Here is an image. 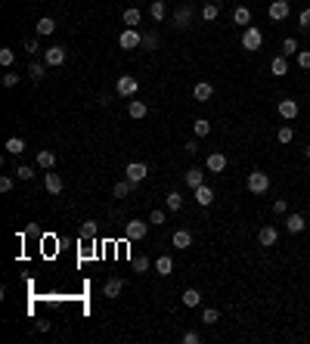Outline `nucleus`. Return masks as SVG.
<instances>
[{
    "label": "nucleus",
    "mask_w": 310,
    "mask_h": 344,
    "mask_svg": "<svg viewBox=\"0 0 310 344\" xmlns=\"http://www.w3.org/2000/svg\"><path fill=\"white\" fill-rule=\"evenodd\" d=\"M304 155H307V158H310V146H307V149H304Z\"/></svg>",
    "instance_id": "52"
},
{
    "label": "nucleus",
    "mask_w": 310,
    "mask_h": 344,
    "mask_svg": "<svg viewBox=\"0 0 310 344\" xmlns=\"http://www.w3.org/2000/svg\"><path fill=\"white\" fill-rule=\"evenodd\" d=\"M19 84V75H16V71H7L4 75V87H16Z\"/></svg>",
    "instance_id": "47"
},
{
    "label": "nucleus",
    "mask_w": 310,
    "mask_h": 344,
    "mask_svg": "<svg viewBox=\"0 0 310 344\" xmlns=\"http://www.w3.org/2000/svg\"><path fill=\"white\" fill-rule=\"evenodd\" d=\"M217 319H221V313H217V307H205V310H202V322H208V325H214Z\"/></svg>",
    "instance_id": "38"
},
{
    "label": "nucleus",
    "mask_w": 310,
    "mask_h": 344,
    "mask_svg": "<svg viewBox=\"0 0 310 344\" xmlns=\"http://www.w3.org/2000/svg\"><path fill=\"white\" fill-rule=\"evenodd\" d=\"M134 186H137V183H131V180L124 177V180H118V183L112 186V195H115V198H127V195H131V189H134Z\"/></svg>",
    "instance_id": "21"
},
{
    "label": "nucleus",
    "mask_w": 310,
    "mask_h": 344,
    "mask_svg": "<svg viewBox=\"0 0 310 344\" xmlns=\"http://www.w3.org/2000/svg\"><path fill=\"white\" fill-rule=\"evenodd\" d=\"M211 93H214V87H211L208 81H198V84L192 87V99H195V102H208Z\"/></svg>",
    "instance_id": "14"
},
{
    "label": "nucleus",
    "mask_w": 310,
    "mask_h": 344,
    "mask_svg": "<svg viewBox=\"0 0 310 344\" xmlns=\"http://www.w3.org/2000/svg\"><path fill=\"white\" fill-rule=\"evenodd\" d=\"M261 44H264V34H261V28L248 25V28L242 31V50L254 53V50H261Z\"/></svg>",
    "instance_id": "2"
},
{
    "label": "nucleus",
    "mask_w": 310,
    "mask_h": 344,
    "mask_svg": "<svg viewBox=\"0 0 310 344\" xmlns=\"http://www.w3.org/2000/svg\"><path fill=\"white\" fill-rule=\"evenodd\" d=\"M183 183H186L189 189H198V186L205 183V171H202V168H189V171L183 174Z\"/></svg>",
    "instance_id": "11"
},
{
    "label": "nucleus",
    "mask_w": 310,
    "mask_h": 344,
    "mask_svg": "<svg viewBox=\"0 0 310 344\" xmlns=\"http://www.w3.org/2000/svg\"><path fill=\"white\" fill-rule=\"evenodd\" d=\"M143 44V34L137 31V28H124L121 34H118V47L121 50H137Z\"/></svg>",
    "instance_id": "5"
},
{
    "label": "nucleus",
    "mask_w": 310,
    "mask_h": 344,
    "mask_svg": "<svg viewBox=\"0 0 310 344\" xmlns=\"http://www.w3.org/2000/svg\"><path fill=\"white\" fill-rule=\"evenodd\" d=\"M183 341L186 344H198V341H202V335H198V332H183Z\"/></svg>",
    "instance_id": "48"
},
{
    "label": "nucleus",
    "mask_w": 310,
    "mask_h": 344,
    "mask_svg": "<svg viewBox=\"0 0 310 344\" xmlns=\"http://www.w3.org/2000/svg\"><path fill=\"white\" fill-rule=\"evenodd\" d=\"M270 75H276V78H282V75H288V59L282 56V53H279V56H276V59H273V62H270Z\"/></svg>",
    "instance_id": "19"
},
{
    "label": "nucleus",
    "mask_w": 310,
    "mask_h": 344,
    "mask_svg": "<svg viewBox=\"0 0 310 344\" xmlns=\"http://www.w3.org/2000/svg\"><path fill=\"white\" fill-rule=\"evenodd\" d=\"M171 245H174V248H189V245H192V233H189V230H177L174 239H171Z\"/></svg>",
    "instance_id": "20"
},
{
    "label": "nucleus",
    "mask_w": 310,
    "mask_h": 344,
    "mask_svg": "<svg viewBox=\"0 0 310 344\" xmlns=\"http://www.w3.org/2000/svg\"><path fill=\"white\" fill-rule=\"evenodd\" d=\"M146 112H149V105L143 99H131V105H127V115L131 118H146Z\"/></svg>",
    "instance_id": "23"
},
{
    "label": "nucleus",
    "mask_w": 310,
    "mask_h": 344,
    "mask_svg": "<svg viewBox=\"0 0 310 344\" xmlns=\"http://www.w3.org/2000/svg\"><path fill=\"white\" fill-rule=\"evenodd\" d=\"M288 13H291V4H288V0H273L270 10H267V16H270L273 22H282Z\"/></svg>",
    "instance_id": "8"
},
{
    "label": "nucleus",
    "mask_w": 310,
    "mask_h": 344,
    "mask_svg": "<svg viewBox=\"0 0 310 344\" xmlns=\"http://www.w3.org/2000/svg\"><path fill=\"white\" fill-rule=\"evenodd\" d=\"M155 273H158V276H171V273H174V261H171L168 255H161V258L155 261Z\"/></svg>",
    "instance_id": "22"
},
{
    "label": "nucleus",
    "mask_w": 310,
    "mask_h": 344,
    "mask_svg": "<svg viewBox=\"0 0 310 344\" xmlns=\"http://www.w3.org/2000/svg\"><path fill=\"white\" fill-rule=\"evenodd\" d=\"M165 205H168V211H180V208H183V195H180L177 189H174V192H168Z\"/></svg>",
    "instance_id": "29"
},
{
    "label": "nucleus",
    "mask_w": 310,
    "mask_h": 344,
    "mask_svg": "<svg viewBox=\"0 0 310 344\" xmlns=\"http://www.w3.org/2000/svg\"><path fill=\"white\" fill-rule=\"evenodd\" d=\"M25 53H31V56L38 53V38H28V41H25Z\"/></svg>",
    "instance_id": "49"
},
{
    "label": "nucleus",
    "mask_w": 310,
    "mask_h": 344,
    "mask_svg": "<svg viewBox=\"0 0 310 344\" xmlns=\"http://www.w3.org/2000/svg\"><path fill=\"white\" fill-rule=\"evenodd\" d=\"M124 177L131 180V183H143V180L149 177V168H146L143 161H131V165L124 168Z\"/></svg>",
    "instance_id": "6"
},
{
    "label": "nucleus",
    "mask_w": 310,
    "mask_h": 344,
    "mask_svg": "<svg viewBox=\"0 0 310 344\" xmlns=\"http://www.w3.org/2000/svg\"><path fill=\"white\" fill-rule=\"evenodd\" d=\"M44 186L50 195H59L62 192V177L59 174H44Z\"/></svg>",
    "instance_id": "16"
},
{
    "label": "nucleus",
    "mask_w": 310,
    "mask_h": 344,
    "mask_svg": "<svg viewBox=\"0 0 310 344\" xmlns=\"http://www.w3.org/2000/svg\"><path fill=\"white\" fill-rule=\"evenodd\" d=\"M140 47H143V50H149V53H152V50H155V47H158V38H155V34H143V44H140Z\"/></svg>",
    "instance_id": "40"
},
{
    "label": "nucleus",
    "mask_w": 310,
    "mask_h": 344,
    "mask_svg": "<svg viewBox=\"0 0 310 344\" xmlns=\"http://www.w3.org/2000/svg\"><path fill=\"white\" fill-rule=\"evenodd\" d=\"M149 223L152 226H161V223H165V211H152L149 214Z\"/></svg>",
    "instance_id": "45"
},
{
    "label": "nucleus",
    "mask_w": 310,
    "mask_h": 344,
    "mask_svg": "<svg viewBox=\"0 0 310 344\" xmlns=\"http://www.w3.org/2000/svg\"><path fill=\"white\" fill-rule=\"evenodd\" d=\"M192 134H195V137H208V134H211V121H208V118H195V121H192Z\"/></svg>",
    "instance_id": "27"
},
{
    "label": "nucleus",
    "mask_w": 310,
    "mask_h": 344,
    "mask_svg": "<svg viewBox=\"0 0 310 344\" xmlns=\"http://www.w3.org/2000/svg\"><path fill=\"white\" fill-rule=\"evenodd\" d=\"M180 301H183L186 307H198V304H202V295H198L195 288H186V292H183V298H180Z\"/></svg>",
    "instance_id": "32"
},
{
    "label": "nucleus",
    "mask_w": 310,
    "mask_h": 344,
    "mask_svg": "<svg viewBox=\"0 0 310 344\" xmlns=\"http://www.w3.org/2000/svg\"><path fill=\"white\" fill-rule=\"evenodd\" d=\"M81 239H96V223L93 220H84L81 223Z\"/></svg>",
    "instance_id": "37"
},
{
    "label": "nucleus",
    "mask_w": 310,
    "mask_h": 344,
    "mask_svg": "<svg viewBox=\"0 0 310 344\" xmlns=\"http://www.w3.org/2000/svg\"><path fill=\"white\" fill-rule=\"evenodd\" d=\"M146 233H149V223H143V220H127V223H124V236H127V242H140V239H146Z\"/></svg>",
    "instance_id": "4"
},
{
    "label": "nucleus",
    "mask_w": 310,
    "mask_h": 344,
    "mask_svg": "<svg viewBox=\"0 0 310 344\" xmlns=\"http://www.w3.org/2000/svg\"><path fill=\"white\" fill-rule=\"evenodd\" d=\"M233 22L248 28V25H251V10H248V7H236V10H233Z\"/></svg>",
    "instance_id": "24"
},
{
    "label": "nucleus",
    "mask_w": 310,
    "mask_h": 344,
    "mask_svg": "<svg viewBox=\"0 0 310 344\" xmlns=\"http://www.w3.org/2000/svg\"><path fill=\"white\" fill-rule=\"evenodd\" d=\"M276 108H279V115H282L285 121H295V118H298V112H301V105H298L295 99H279V105H276Z\"/></svg>",
    "instance_id": "9"
},
{
    "label": "nucleus",
    "mask_w": 310,
    "mask_h": 344,
    "mask_svg": "<svg viewBox=\"0 0 310 344\" xmlns=\"http://www.w3.org/2000/svg\"><path fill=\"white\" fill-rule=\"evenodd\" d=\"M53 165H56V155H53L50 149H41V152H38V168H44V171H50Z\"/></svg>",
    "instance_id": "26"
},
{
    "label": "nucleus",
    "mask_w": 310,
    "mask_h": 344,
    "mask_svg": "<svg viewBox=\"0 0 310 344\" xmlns=\"http://www.w3.org/2000/svg\"><path fill=\"white\" fill-rule=\"evenodd\" d=\"M304 226H307L304 214H288V217H285V230H288V233H304Z\"/></svg>",
    "instance_id": "17"
},
{
    "label": "nucleus",
    "mask_w": 310,
    "mask_h": 344,
    "mask_svg": "<svg viewBox=\"0 0 310 344\" xmlns=\"http://www.w3.org/2000/svg\"><path fill=\"white\" fill-rule=\"evenodd\" d=\"M121 288H124V279L112 276V279L102 285V295H106V298H118V295H121Z\"/></svg>",
    "instance_id": "18"
},
{
    "label": "nucleus",
    "mask_w": 310,
    "mask_h": 344,
    "mask_svg": "<svg viewBox=\"0 0 310 344\" xmlns=\"http://www.w3.org/2000/svg\"><path fill=\"white\" fill-rule=\"evenodd\" d=\"M298 68H310V50H298Z\"/></svg>",
    "instance_id": "41"
},
{
    "label": "nucleus",
    "mask_w": 310,
    "mask_h": 344,
    "mask_svg": "<svg viewBox=\"0 0 310 344\" xmlns=\"http://www.w3.org/2000/svg\"><path fill=\"white\" fill-rule=\"evenodd\" d=\"M276 239H279V233H276V226H261V233H258V242L264 245V248H273L276 245Z\"/></svg>",
    "instance_id": "12"
},
{
    "label": "nucleus",
    "mask_w": 310,
    "mask_h": 344,
    "mask_svg": "<svg viewBox=\"0 0 310 344\" xmlns=\"http://www.w3.org/2000/svg\"><path fill=\"white\" fill-rule=\"evenodd\" d=\"M298 25H301L304 31H310V10H301V16H298Z\"/></svg>",
    "instance_id": "44"
},
{
    "label": "nucleus",
    "mask_w": 310,
    "mask_h": 344,
    "mask_svg": "<svg viewBox=\"0 0 310 344\" xmlns=\"http://www.w3.org/2000/svg\"><path fill=\"white\" fill-rule=\"evenodd\" d=\"M28 75H31V81H44V65L41 62H31L28 65Z\"/></svg>",
    "instance_id": "39"
},
{
    "label": "nucleus",
    "mask_w": 310,
    "mask_h": 344,
    "mask_svg": "<svg viewBox=\"0 0 310 344\" xmlns=\"http://www.w3.org/2000/svg\"><path fill=\"white\" fill-rule=\"evenodd\" d=\"M298 50H301V47H298L295 38H285V41H282V56H285V59H288V56H298Z\"/></svg>",
    "instance_id": "34"
},
{
    "label": "nucleus",
    "mask_w": 310,
    "mask_h": 344,
    "mask_svg": "<svg viewBox=\"0 0 310 344\" xmlns=\"http://www.w3.org/2000/svg\"><path fill=\"white\" fill-rule=\"evenodd\" d=\"M288 211V202L285 198H276V202H273V214H285Z\"/></svg>",
    "instance_id": "46"
},
{
    "label": "nucleus",
    "mask_w": 310,
    "mask_h": 344,
    "mask_svg": "<svg viewBox=\"0 0 310 344\" xmlns=\"http://www.w3.org/2000/svg\"><path fill=\"white\" fill-rule=\"evenodd\" d=\"M183 149H186L189 155H195V152H198V143H195V140H189V143H186V146H183Z\"/></svg>",
    "instance_id": "51"
},
{
    "label": "nucleus",
    "mask_w": 310,
    "mask_h": 344,
    "mask_svg": "<svg viewBox=\"0 0 310 344\" xmlns=\"http://www.w3.org/2000/svg\"><path fill=\"white\" fill-rule=\"evenodd\" d=\"M53 31H56V22H53L50 16H44V19L38 22V34H41V38H44V34H53Z\"/></svg>",
    "instance_id": "35"
},
{
    "label": "nucleus",
    "mask_w": 310,
    "mask_h": 344,
    "mask_svg": "<svg viewBox=\"0 0 310 344\" xmlns=\"http://www.w3.org/2000/svg\"><path fill=\"white\" fill-rule=\"evenodd\" d=\"M44 62H47V65H62V62H65V47H50V50L44 53Z\"/></svg>",
    "instance_id": "15"
},
{
    "label": "nucleus",
    "mask_w": 310,
    "mask_h": 344,
    "mask_svg": "<svg viewBox=\"0 0 310 344\" xmlns=\"http://www.w3.org/2000/svg\"><path fill=\"white\" fill-rule=\"evenodd\" d=\"M115 90H118V96H137L140 81H137L134 75H118V81H115Z\"/></svg>",
    "instance_id": "3"
},
{
    "label": "nucleus",
    "mask_w": 310,
    "mask_h": 344,
    "mask_svg": "<svg viewBox=\"0 0 310 344\" xmlns=\"http://www.w3.org/2000/svg\"><path fill=\"white\" fill-rule=\"evenodd\" d=\"M4 149H7L10 155H22V152H25V140H22V137H10Z\"/></svg>",
    "instance_id": "25"
},
{
    "label": "nucleus",
    "mask_w": 310,
    "mask_h": 344,
    "mask_svg": "<svg viewBox=\"0 0 310 344\" xmlns=\"http://www.w3.org/2000/svg\"><path fill=\"white\" fill-rule=\"evenodd\" d=\"M13 189V177H0V192H10Z\"/></svg>",
    "instance_id": "50"
},
{
    "label": "nucleus",
    "mask_w": 310,
    "mask_h": 344,
    "mask_svg": "<svg viewBox=\"0 0 310 344\" xmlns=\"http://www.w3.org/2000/svg\"><path fill=\"white\" fill-rule=\"evenodd\" d=\"M13 62H16V50H13V47H4V50H0V65L10 68Z\"/></svg>",
    "instance_id": "36"
},
{
    "label": "nucleus",
    "mask_w": 310,
    "mask_h": 344,
    "mask_svg": "<svg viewBox=\"0 0 310 344\" xmlns=\"http://www.w3.org/2000/svg\"><path fill=\"white\" fill-rule=\"evenodd\" d=\"M149 16H152L155 22H161V19H165V16H168L165 4H161V0H152V7H149Z\"/></svg>",
    "instance_id": "33"
},
{
    "label": "nucleus",
    "mask_w": 310,
    "mask_h": 344,
    "mask_svg": "<svg viewBox=\"0 0 310 344\" xmlns=\"http://www.w3.org/2000/svg\"><path fill=\"white\" fill-rule=\"evenodd\" d=\"M217 16H221V4H205V7H202V19H205V22H214Z\"/></svg>",
    "instance_id": "30"
},
{
    "label": "nucleus",
    "mask_w": 310,
    "mask_h": 344,
    "mask_svg": "<svg viewBox=\"0 0 310 344\" xmlns=\"http://www.w3.org/2000/svg\"><path fill=\"white\" fill-rule=\"evenodd\" d=\"M134 270H137V273H146V270H149V258H134Z\"/></svg>",
    "instance_id": "43"
},
{
    "label": "nucleus",
    "mask_w": 310,
    "mask_h": 344,
    "mask_svg": "<svg viewBox=\"0 0 310 344\" xmlns=\"http://www.w3.org/2000/svg\"><path fill=\"white\" fill-rule=\"evenodd\" d=\"M276 140L282 143V146H288V143L295 140V128H291V124H282V128H279V134H276Z\"/></svg>",
    "instance_id": "31"
},
{
    "label": "nucleus",
    "mask_w": 310,
    "mask_h": 344,
    "mask_svg": "<svg viewBox=\"0 0 310 344\" xmlns=\"http://www.w3.org/2000/svg\"><path fill=\"white\" fill-rule=\"evenodd\" d=\"M174 25H177V28H189V25H192V7H189V4L177 7V13H174Z\"/></svg>",
    "instance_id": "10"
},
{
    "label": "nucleus",
    "mask_w": 310,
    "mask_h": 344,
    "mask_svg": "<svg viewBox=\"0 0 310 344\" xmlns=\"http://www.w3.org/2000/svg\"><path fill=\"white\" fill-rule=\"evenodd\" d=\"M205 171H208V174H224V171H227V155H224V152H211V155L205 158Z\"/></svg>",
    "instance_id": "7"
},
{
    "label": "nucleus",
    "mask_w": 310,
    "mask_h": 344,
    "mask_svg": "<svg viewBox=\"0 0 310 344\" xmlns=\"http://www.w3.org/2000/svg\"><path fill=\"white\" fill-rule=\"evenodd\" d=\"M140 19H143V16H140V10H124V16H121V22L127 25V28H134V25H140Z\"/></svg>",
    "instance_id": "28"
},
{
    "label": "nucleus",
    "mask_w": 310,
    "mask_h": 344,
    "mask_svg": "<svg viewBox=\"0 0 310 344\" xmlns=\"http://www.w3.org/2000/svg\"><path fill=\"white\" fill-rule=\"evenodd\" d=\"M16 177H19V180H31V177H34V168H28V165H19V168H16Z\"/></svg>",
    "instance_id": "42"
},
{
    "label": "nucleus",
    "mask_w": 310,
    "mask_h": 344,
    "mask_svg": "<svg viewBox=\"0 0 310 344\" xmlns=\"http://www.w3.org/2000/svg\"><path fill=\"white\" fill-rule=\"evenodd\" d=\"M267 189H270V177L264 171H251L248 174V192L251 195H264Z\"/></svg>",
    "instance_id": "1"
},
{
    "label": "nucleus",
    "mask_w": 310,
    "mask_h": 344,
    "mask_svg": "<svg viewBox=\"0 0 310 344\" xmlns=\"http://www.w3.org/2000/svg\"><path fill=\"white\" fill-rule=\"evenodd\" d=\"M192 198H195V205H202V208H208L211 202H214V189L211 186H198V189H192Z\"/></svg>",
    "instance_id": "13"
}]
</instances>
